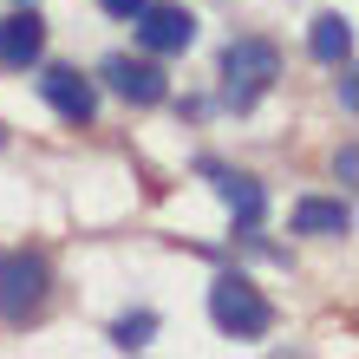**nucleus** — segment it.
<instances>
[{
	"instance_id": "nucleus-3",
	"label": "nucleus",
	"mask_w": 359,
	"mask_h": 359,
	"mask_svg": "<svg viewBox=\"0 0 359 359\" xmlns=\"http://www.w3.org/2000/svg\"><path fill=\"white\" fill-rule=\"evenodd\" d=\"M209 320H216L229 340H262V333L274 327V307L242 281V274H216V287H209Z\"/></svg>"
},
{
	"instance_id": "nucleus-2",
	"label": "nucleus",
	"mask_w": 359,
	"mask_h": 359,
	"mask_svg": "<svg viewBox=\"0 0 359 359\" xmlns=\"http://www.w3.org/2000/svg\"><path fill=\"white\" fill-rule=\"evenodd\" d=\"M53 294V262L39 255V248H13V255H0V320L7 327H27L39 307H46Z\"/></svg>"
},
{
	"instance_id": "nucleus-7",
	"label": "nucleus",
	"mask_w": 359,
	"mask_h": 359,
	"mask_svg": "<svg viewBox=\"0 0 359 359\" xmlns=\"http://www.w3.org/2000/svg\"><path fill=\"white\" fill-rule=\"evenodd\" d=\"M203 177L216 183V196L229 203L236 229H262V216H268V189L248 177V170H222V163H203Z\"/></svg>"
},
{
	"instance_id": "nucleus-15",
	"label": "nucleus",
	"mask_w": 359,
	"mask_h": 359,
	"mask_svg": "<svg viewBox=\"0 0 359 359\" xmlns=\"http://www.w3.org/2000/svg\"><path fill=\"white\" fill-rule=\"evenodd\" d=\"M20 7H27V0H20Z\"/></svg>"
},
{
	"instance_id": "nucleus-13",
	"label": "nucleus",
	"mask_w": 359,
	"mask_h": 359,
	"mask_svg": "<svg viewBox=\"0 0 359 359\" xmlns=\"http://www.w3.org/2000/svg\"><path fill=\"white\" fill-rule=\"evenodd\" d=\"M137 7H144V0H104V13H111V20H137Z\"/></svg>"
},
{
	"instance_id": "nucleus-12",
	"label": "nucleus",
	"mask_w": 359,
	"mask_h": 359,
	"mask_svg": "<svg viewBox=\"0 0 359 359\" xmlns=\"http://www.w3.org/2000/svg\"><path fill=\"white\" fill-rule=\"evenodd\" d=\"M333 170H340V177H346V183H353V177H359V151H353V144H340V157H333Z\"/></svg>"
},
{
	"instance_id": "nucleus-6",
	"label": "nucleus",
	"mask_w": 359,
	"mask_h": 359,
	"mask_svg": "<svg viewBox=\"0 0 359 359\" xmlns=\"http://www.w3.org/2000/svg\"><path fill=\"white\" fill-rule=\"evenodd\" d=\"M98 79H104L124 104H163V92H170L151 59H131V53H111V59L98 66Z\"/></svg>"
},
{
	"instance_id": "nucleus-1",
	"label": "nucleus",
	"mask_w": 359,
	"mask_h": 359,
	"mask_svg": "<svg viewBox=\"0 0 359 359\" xmlns=\"http://www.w3.org/2000/svg\"><path fill=\"white\" fill-rule=\"evenodd\" d=\"M274 79H281L274 39H229L222 46V104L229 111H255Z\"/></svg>"
},
{
	"instance_id": "nucleus-9",
	"label": "nucleus",
	"mask_w": 359,
	"mask_h": 359,
	"mask_svg": "<svg viewBox=\"0 0 359 359\" xmlns=\"http://www.w3.org/2000/svg\"><path fill=\"white\" fill-rule=\"evenodd\" d=\"M346 229H353V209L346 203H327V196L294 203V236H346Z\"/></svg>"
},
{
	"instance_id": "nucleus-10",
	"label": "nucleus",
	"mask_w": 359,
	"mask_h": 359,
	"mask_svg": "<svg viewBox=\"0 0 359 359\" xmlns=\"http://www.w3.org/2000/svg\"><path fill=\"white\" fill-rule=\"evenodd\" d=\"M307 46L320 66H346V53H353V20L346 13H320L313 20V33H307Z\"/></svg>"
},
{
	"instance_id": "nucleus-8",
	"label": "nucleus",
	"mask_w": 359,
	"mask_h": 359,
	"mask_svg": "<svg viewBox=\"0 0 359 359\" xmlns=\"http://www.w3.org/2000/svg\"><path fill=\"white\" fill-rule=\"evenodd\" d=\"M39 53H46V20H39L33 0H27L20 13L0 20V66H7V72H27V66H39Z\"/></svg>"
},
{
	"instance_id": "nucleus-5",
	"label": "nucleus",
	"mask_w": 359,
	"mask_h": 359,
	"mask_svg": "<svg viewBox=\"0 0 359 359\" xmlns=\"http://www.w3.org/2000/svg\"><path fill=\"white\" fill-rule=\"evenodd\" d=\"M39 98H46L66 124H92V118H98V86H92L86 72H72V66H46Z\"/></svg>"
},
{
	"instance_id": "nucleus-14",
	"label": "nucleus",
	"mask_w": 359,
	"mask_h": 359,
	"mask_svg": "<svg viewBox=\"0 0 359 359\" xmlns=\"http://www.w3.org/2000/svg\"><path fill=\"white\" fill-rule=\"evenodd\" d=\"M0 144H7V124H0Z\"/></svg>"
},
{
	"instance_id": "nucleus-4",
	"label": "nucleus",
	"mask_w": 359,
	"mask_h": 359,
	"mask_svg": "<svg viewBox=\"0 0 359 359\" xmlns=\"http://www.w3.org/2000/svg\"><path fill=\"white\" fill-rule=\"evenodd\" d=\"M137 39L151 53H189L196 46V13L177 7V0H144L137 7Z\"/></svg>"
},
{
	"instance_id": "nucleus-11",
	"label": "nucleus",
	"mask_w": 359,
	"mask_h": 359,
	"mask_svg": "<svg viewBox=\"0 0 359 359\" xmlns=\"http://www.w3.org/2000/svg\"><path fill=\"white\" fill-rule=\"evenodd\" d=\"M151 333H157V313H124V320L111 327V346L137 353V346H151Z\"/></svg>"
}]
</instances>
